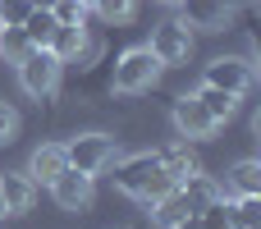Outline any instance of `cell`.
I'll list each match as a JSON object with an SVG mask.
<instances>
[{
	"mask_svg": "<svg viewBox=\"0 0 261 229\" xmlns=\"http://www.w3.org/2000/svg\"><path fill=\"white\" fill-rule=\"evenodd\" d=\"M179 5V23L184 28H202V32H220L234 23V0H174Z\"/></svg>",
	"mask_w": 261,
	"mask_h": 229,
	"instance_id": "cell-5",
	"label": "cell"
},
{
	"mask_svg": "<svg viewBox=\"0 0 261 229\" xmlns=\"http://www.w3.org/2000/svg\"><path fill=\"white\" fill-rule=\"evenodd\" d=\"M5 216H9V211H5V197H0V220H5Z\"/></svg>",
	"mask_w": 261,
	"mask_h": 229,
	"instance_id": "cell-27",
	"label": "cell"
},
{
	"mask_svg": "<svg viewBox=\"0 0 261 229\" xmlns=\"http://www.w3.org/2000/svg\"><path fill=\"white\" fill-rule=\"evenodd\" d=\"M50 32H55V14L32 5V14L23 18V37H28V46H46V41H50Z\"/></svg>",
	"mask_w": 261,
	"mask_h": 229,
	"instance_id": "cell-18",
	"label": "cell"
},
{
	"mask_svg": "<svg viewBox=\"0 0 261 229\" xmlns=\"http://www.w3.org/2000/svg\"><path fill=\"white\" fill-rule=\"evenodd\" d=\"M0 197H5V211L9 216H23L37 202V184L28 174H0Z\"/></svg>",
	"mask_w": 261,
	"mask_h": 229,
	"instance_id": "cell-12",
	"label": "cell"
},
{
	"mask_svg": "<svg viewBox=\"0 0 261 229\" xmlns=\"http://www.w3.org/2000/svg\"><path fill=\"white\" fill-rule=\"evenodd\" d=\"M252 60H243V55H220V60H211L206 64V78L202 83H211V87H220V92H229V96H243L248 87H252Z\"/></svg>",
	"mask_w": 261,
	"mask_h": 229,
	"instance_id": "cell-7",
	"label": "cell"
},
{
	"mask_svg": "<svg viewBox=\"0 0 261 229\" xmlns=\"http://www.w3.org/2000/svg\"><path fill=\"white\" fill-rule=\"evenodd\" d=\"M174 129H179L184 138H211L220 124L202 110V101H197V96H179V101H174Z\"/></svg>",
	"mask_w": 261,
	"mask_h": 229,
	"instance_id": "cell-9",
	"label": "cell"
},
{
	"mask_svg": "<svg viewBox=\"0 0 261 229\" xmlns=\"http://www.w3.org/2000/svg\"><path fill=\"white\" fill-rule=\"evenodd\" d=\"M28 14H32V0H0V28H23Z\"/></svg>",
	"mask_w": 261,
	"mask_h": 229,
	"instance_id": "cell-23",
	"label": "cell"
},
{
	"mask_svg": "<svg viewBox=\"0 0 261 229\" xmlns=\"http://www.w3.org/2000/svg\"><path fill=\"white\" fill-rule=\"evenodd\" d=\"M229 225L234 229H257L261 225V197H239V202H229Z\"/></svg>",
	"mask_w": 261,
	"mask_h": 229,
	"instance_id": "cell-19",
	"label": "cell"
},
{
	"mask_svg": "<svg viewBox=\"0 0 261 229\" xmlns=\"http://www.w3.org/2000/svg\"><path fill=\"white\" fill-rule=\"evenodd\" d=\"M87 9H96V14H101V18H106V23L115 28V23H128V18H133L138 0H92Z\"/></svg>",
	"mask_w": 261,
	"mask_h": 229,
	"instance_id": "cell-20",
	"label": "cell"
},
{
	"mask_svg": "<svg viewBox=\"0 0 261 229\" xmlns=\"http://www.w3.org/2000/svg\"><path fill=\"white\" fill-rule=\"evenodd\" d=\"M257 229H261V225H257Z\"/></svg>",
	"mask_w": 261,
	"mask_h": 229,
	"instance_id": "cell-30",
	"label": "cell"
},
{
	"mask_svg": "<svg viewBox=\"0 0 261 229\" xmlns=\"http://www.w3.org/2000/svg\"><path fill=\"white\" fill-rule=\"evenodd\" d=\"M64 165H69V161H64V142H41V147L32 151V161H28V179H32V184H50Z\"/></svg>",
	"mask_w": 261,
	"mask_h": 229,
	"instance_id": "cell-11",
	"label": "cell"
},
{
	"mask_svg": "<svg viewBox=\"0 0 261 229\" xmlns=\"http://www.w3.org/2000/svg\"><path fill=\"white\" fill-rule=\"evenodd\" d=\"M28 50H32V46H28L23 28H0V55H5L9 64H18V60H23Z\"/></svg>",
	"mask_w": 261,
	"mask_h": 229,
	"instance_id": "cell-21",
	"label": "cell"
},
{
	"mask_svg": "<svg viewBox=\"0 0 261 229\" xmlns=\"http://www.w3.org/2000/svg\"><path fill=\"white\" fill-rule=\"evenodd\" d=\"M119 156V147H115V138L110 133H78V138H69L64 142V161L73 165V170H83V174H101V170H110V161Z\"/></svg>",
	"mask_w": 261,
	"mask_h": 229,
	"instance_id": "cell-3",
	"label": "cell"
},
{
	"mask_svg": "<svg viewBox=\"0 0 261 229\" xmlns=\"http://www.w3.org/2000/svg\"><path fill=\"white\" fill-rule=\"evenodd\" d=\"M83 46H87V32H83V23H55V32H50V41H46V50H50L60 64L78 60V55H83Z\"/></svg>",
	"mask_w": 261,
	"mask_h": 229,
	"instance_id": "cell-10",
	"label": "cell"
},
{
	"mask_svg": "<svg viewBox=\"0 0 261 229\" xmlns=\"http://www.w3.org/2000/svg\"><path fill=\"white\" fill-rule=\"evenodd\" d=\"M133 229H138V225H133Z\"/></svg>",
	"mask_w": 261,
	"mask_h": 229,
	"instance_id": "cell-29",
	"label": "cell"
},
{
	"mask_svg": "<svg viewBox=\"0 0 261 229\" xmlns=\"http://www.w3.org/2000/svg\"><path fill=\"white\" fill-rule=\"evenodd\" d=\"M161 69H165V64L151 55V46H133V50H124V55L115 60V92H124V96L151 92L156 78H161Z\"/></svg>",
	"mask_w": 261,
	"mask_h": 229,
	"instance_id": "cell-2",
	"label": "cell"
},
{
	"mask_svg": "<svg viewBox=\"0 0 261 229\" xmlns=\"http://www.w3.org/2000/svg\"><path fill=\"white\" fill-rule=\"evenodd\" d=\"M184 216H188V202H184V193H179V188H170L165 197H156V202H151V220H156V225H165V229H174Z\"/></svg>",
	"mask_w": 261,
	"mask_h": 229,
	"instance_id": "cell-17",
	"label": "cell"
},
{
	"mask_svg": "<svg viewBox=\"0 0 261 229\" xmlns=\"http://www.w3.org/2000/svg\"><path fill=\"white\" fill-rule=\"evenodd\" d=\"M110 165H115V188L128 193V197H138V202H147V207L156 197H165L170 188H179L165 174L161 151H138V156H124V161H110Z\"/></svg>",
	"mask_w": 261,
	"mask_h": 229,
	"instance_id": "cell-1",
	"label": "cell"
},
{
	"mask_svg": "<svg viewBox=\"0 0 261 229\" xmlns=\"http://www.w3.org/2000/svg\"><path fill=\"white\" fill-rule=\"evenodd\" d=\"M46 188H50L55 207H64V211H83V207L92 202V174H83V170H73V165H64Z\"/></svg>",
	"mask_w": 261,
	"mask_h": 229,
	"instance_id": "cell-8",
	"label": "cell"
},
{
	"mask_svg": "<svg viewBox=\"0 0 261 229\" xmlns=\"http://www.w3.org/2000/svg\"><path fill=\"white\" fill-rule=\"evenodd\" d=\"M174 229H202V220H197V211H188V216H184V220H179Z\"/></svg>",
	"mask_w": 261,
	"mask_h": 229,
	"instance_id": "cell-26",
	"label": "cell"
},
{
	"mask_svg": "<svg viewBox=\"0 0 261 229\" xmlns=\"http://www.w3.org/2000/svg\"><path fill=\"white\" fill-rule=\"evenodd\" d=\"M179 193H184V202H188V211H202L206 202H216L220 197V184L211 179V174H188V179H179Z\"/></svg>",
	"mask_w": 261,
	"mask_h": 229,
	"instance_id": "cell-13",
	"label": "cell"
},
{
	"mask_svg": "<svg viewBox=\"0 0 261 229\" xmlns=\"http://www.w3.org/2000/svg\"><path fill=\"white\" fill-rule=\"evenodd\" d=\"M50 14H55V23H83L87 18V5L83 0H55Z\"/></svg>",
	"mask_w": 261,
	"mask_h": 229,
	"instance_id": "cell-24",
	"label": "cell"
},
{
	"mask_svg": "<svg viewBox=\"0 0 261 229\" xmlns=\"http://www.w3.org/2000/svg\"><path fill=\"white\" fill-rule=\"evenodd\" d=\"M14 69H18V87H23L28 96L46 101V96L55 92V83H60V69H64V64H60L46 46H32V50H28Z\"/></svg>",
	"mask_w": 261,
	"mask_h": 229,
	"instance_id": "cell-4",
	"label": "cell"
},
{
	"mask_svg": "<svg viewBox=\"0 0 261 229\" xmlns=\"http://www.w3.org/2000/svg\"><path fill=\"white\" fill-rule=\"evenodd\" d=\"M197 101H202V110L216 119V124H225L229 115H234V106H239V96H229V92H220V87H211V83H202L197 92H193Z\"/></svg>",
	"mask_w": 261,
	"mask_h": 229,
	"instance_id": "cell-15",
	"label": "cell"
},
{
	"mask_svg": "<svg viewBox=\"0 0 261 229\" xmlns=\"http://www.w3.org/2000/svg\"><path fill=\"white\" fill-rule=\"evenodd\" d=\"M165 5H174V0H165Z\"/></svg>",
	"mask_w": 261,
	"mask_h": 229,
	"instance_id": "cell-28",
	"label": "cell"
},
{
	"mask_svg": "<svg viewBox=\"0 0 261 229\" xmlns=\"http://www.w3.org/2000/svg\"><path fill=\"white\" fill-rule=\"evenodd\" d=\"M151 55H156L161 64H184V60L193 55V28H184L179 18L156 23V32H151Z\"/></svg>",
	"mask_w": 261,
	"mask_h": 229,
	"instance_id": "cell-6",
	"label": "cell"
},
{
	"mask_svg": "<svg viewBox=\"0 0 261 229\" xmlns=\"http://www.w3.org/2000/svg\"><path fill=\"white\" fill-rule=\"evenodd\" d=\"M14 133H18V115H14V106L0 101V142H9Z\"/></svg>",
	"mask_w": 261,
	"mask_h": 229,
	"instance_id": "cell-25",
	"label": "cell"
},
{
	"mask_svg": "<svg viewBox=\"0 0 261 229\" xmlns=\"http://www.w3.org/2000/svg\"><path fill=\"white\" fill-rule=\"evenodd\" d=\"M161 165H165V174H170L174 184L202 170V161H197V151H193L188 142H179V147H165V151H161Z\"/></svg>",
	"mask_w": 261,
	"mask_h": 229,
	"instance_id": "cell-14",
	"label": "cell"
},
{
	"mask_svg": "<svg viewBox=\"0 0 261 229\" xmlns=\"http://www.w3.org/2000/svg\"><path fill=\"white\" fill-rule=\"evenodd\" d=\"M197 220H202V229H234L229 225V202H225V193H220L216 202H206V207L197 211Z\"/></svg>",
	"mask_w": 261,
	"mask_h": 229,
	"instance_id": "cell-22",
	"label": "cell"
},
{
	"mask_svg": "<svg viewBox=\"0 0 261 229\" xmlns=\"http://www.w3.org/2000/svg\"><path fill=\"white\" fill-rule=\"evenodd\" d=\"M239 197H261V161H239L225 179Z\"/></svg>",
	"mask_w": 261,
	"mask_h": 229,
	"instance_id": "cell-16",
	"label": "cell"
}]
</instances>
